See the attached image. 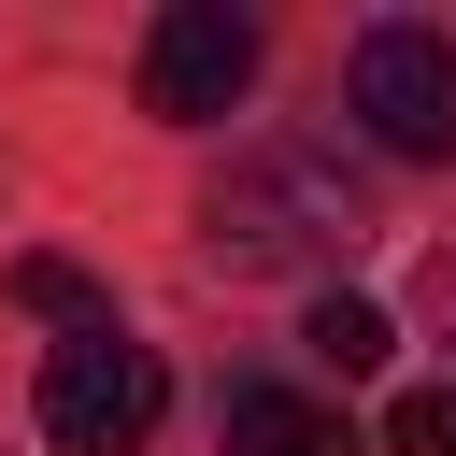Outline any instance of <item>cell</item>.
I'll use <instances>...</instances> for the list:
<instances>
[{"mask_svg":"<svg viewBox=\"0 0 456 456\" xmlns=\"http://www.w3.org/2000/svg\"><path fill=\"white\" fill-rule=\"evenodd\" d=\"M157 413H171L157 342H128V328H71V342L43 356V442H57V456H142Z\"/></svg>","mask_w":456,"mask_h":456,"instance_id":"3957f363","label":"cell"},{"mask_svg":"<svg viewBox=\"0 0 456 456\" xmlns=\"http://www.w3.org/2000/svg\"><path fill=\"white\" fill-rule=\"evenodd\" d=\"M228 456H370V442L314 385H228Z\"/></svg>","mask_w":456,"mask_h":456,"instance_id":"5b68a950","label":"cell"},{"mask_svg":"<svg viewBox=\"0 0 456 456\" xmlns=\"http://www.w3.org/2000/svg\"><path fill=\"white\" fill-rule=\"evenodd\" d=\"M242 86H256V14H228V0H171V14L142 28V114L214 128Z\"/></svg>","mask_w":456,"mask_h":456,"instance_id":"277c9868","label":"cell"},{"mask_svg":"<svg viewBox=\"0 0 456 456\" xmlns=\"http://www.w3.org/2000/svg\"><path fill=\"white\" fill-rule=\"evenodd\" d=\"M342 114L370 128V157H456V28H428V14H385V28H356V57H342Z\"/></svg>","mask_w":456,"mask_h":456,"instance_id":"7a4b0ae2","label":"cell"},{"mask_svg":"<svg viewBox=\"0 0 456 456\" xmlns=\"http://www.w3.org/2000/svg\"><path fill=\"white\" fill-rule=\"evenodd\" d=\"M299 356L356 385V370H385V356H399V314H385V299H356V285H328V299L299 314Z\"/></svg>","mask_w":456,"mask_h":456,"instance_id":"8992f818","label":"cell"},{"mask_svg":"<svg viewBox=\"0 0 456 456\" xmlns=\"http://www.w3.org/2000/svg\"><path fill=\"white\" fill-rule=\"evenodd\" d=\"M14 299H28V314H71V328H114V314H100V285H86L71 256H14Z\"/></svg>","mask_w":456,"mask_h":456,"instance_id":"52a82bcc","label":"cell"},{"mask_svg":"<svg viewBox=\"0 0 456 456\" xmlns=\"http://www.w3.org/2000/svg\"><path fill=\"white\" fill-rule=\"evenodd\" d=\"M413 299H428V328H456V256H428V271H413Z\"/></svg>","mask_w":456,"mask_h":456,"instance_id":"9c48e42d","label":"cell"},{"mask_svg":"<svg viewBox=\"0 0 456 456\" xmlns=\"http://www.w3.org/2000/svg\"><path fill=\"white\" fill-rule=\"evenodd\" d=\"M385 442H399V456H456V385H413Z\"/></svg>","mask_w":456,"mask_h":456,"instance_id":"ba28073f","label":"cell"},{"mask_svg":"<svg viewBox=\"0 0 456 456\" xmlns=\"http://www.w3.org/2000/svg\"><path fill=\"white\" fill-rule=\"evenodd\" d=\"M370 228V185L328 157V142H242L200 200V256L214 271H314Z\"/></svg>","mask_w":456,"mask_h":456,"instance_id":"6da1fadb","label":"cell"}]
</instances>
